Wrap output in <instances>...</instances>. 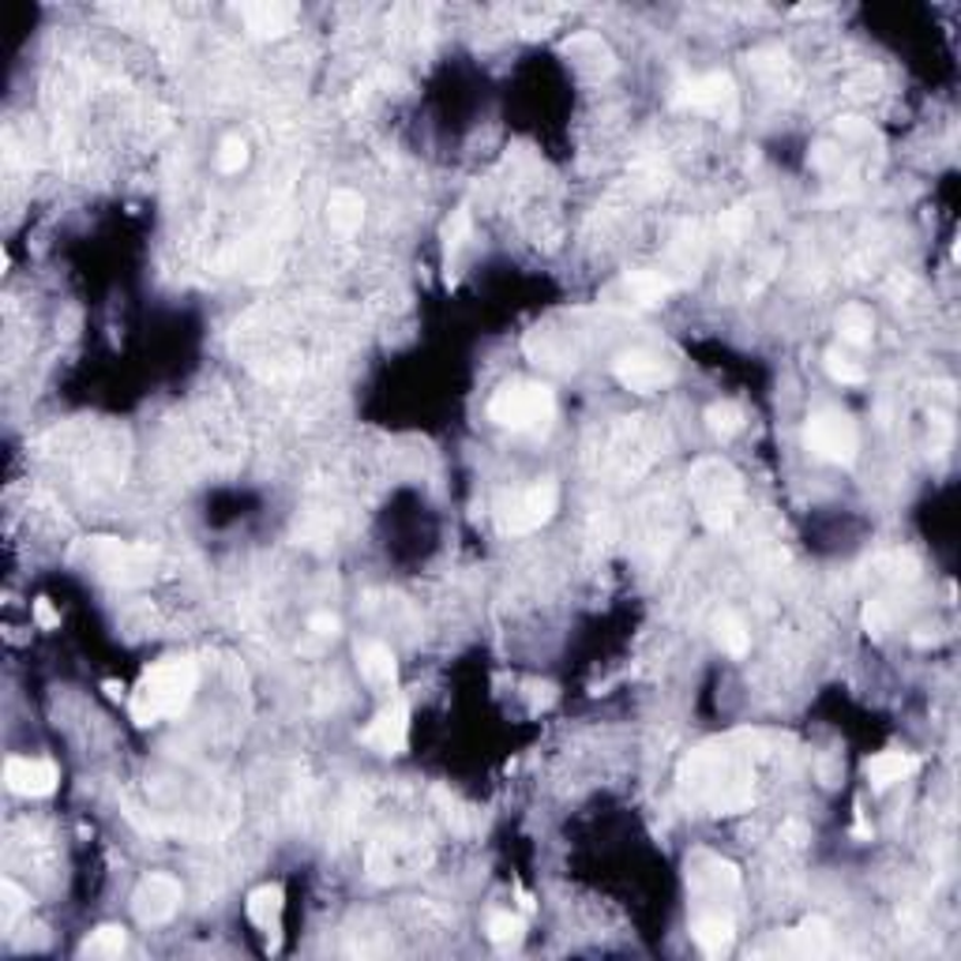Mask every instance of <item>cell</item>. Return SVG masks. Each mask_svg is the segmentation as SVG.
I'll return each mask as SVG.
<instances>
[{"instance_id": "obj_1", "label": "cell", "mask_w": 961, "mask_h": 961, "mask_svg": "<svg viewBox=\"0 0 961 961\" xmlns=\"http://www.w3.org/2000/svg\"><path fill=\"white\" fill-rule=\"evenodd\" d=\"M680 797L683 804L707 811V815H737L755 804V770L751 751L737 740H713L691 751L680 762Z\"/></svg>"}, {"instance_id": "obj_2", "label": "cell", "mask_w": 961, "mask_h": 961, "mask_svg": "<svg viewBox=\"0 0 961 961\" xmlns=\"http://www.w3.org/2000/svg\"><path fill=\"white\" fill-rule=\"evenodd\" d=\"M196 683H200V669L192 658H166L154 669L143 672V680L136 683L132 699H128V713H132L136 725H158L166 718L188 710V702L196 695Z\"/></svg>"}, {"instance_id": "obj_3", "label": "cell", "mask_w": 961, "mask_h": 961, "mask_svg": "<svg viewBox=\"0 0 961 961\" xmlns=\"http://www.w3.org/2000/svg\"><path fill=\"white\" fill-rule=\"evenodd\" d=\"M158 549L140 541H117V538H83L72 544V563L94 571L98 579L117 582V587H140L151 582L158 571Z\"/></svg>"}, {"instance_id": "obj_4", "label": "cell", "mask_w": 961, "mask_h": 961, "mask_svg": "<svg viewBox=\"0 0 961 961\" xmlns=\"http://www.w3.org/2000/svg\"><path fill=\"white\" fill-rule=\"evenodd\" d=\"M691 500H695L699 519L710 530H729L740 511V478L729 462L702 459L691 470Z\"/></svg>"}, {"instance_id": "obj_5", "label": "cell", "mask_w": 961, "mask_h": 961, "mask_svg": "<svg viewBox=\"0 0 961 961\" xmlns=\"http://www.w3.org/2000/svg\"><path fill=\"white\" fill-rule=\"evenodd\" d=\"M552 413H557V394L538 380H514L492 394L489 402V418L511 432L541 429L544 421H552Z\"/></svg>"}, {"instance_id": "obj_6", "label": "cell", "mask_w": 961, "mask_h": 961, "mask_svg": "<svg viewBox=\"0 0 961 961\" xmlns=\"http://www.w3.org/2000/svg\"><path fill=\"white\" fill-rule=\"evenodd\" d=\"M804 443H808V451L822 462L853 466L857 451H860L857 421L841 410H819V413H811L808 424H804Z\"/></svg>"}, {"instance_id": "obj_7", "label": "cell", "mask_w": 961, "mask_h": 961, "mask_svg": "<svg viewBox=\"0 0 961 961\" xmlns=\"http://www.w3.org/2000/svg\"><path fill=\"white\" fill-rule=\"evenodd\" d=\"M672 102L680 109H688V113H702L725 124L737 121V113H740V94L729 72H707V76L688 79V83L677 87V98H672Z\"/></svg>"}, {"instance_id": "obj_8", "label": "cell", "mask_w": 961, "mask_h": 961, "mask_svg": "<svg viewBox=\"0 0 961 961\" xmlns=\"http://www.w3.org/2000/svg\"><path fill=\"white\" fill-rule=\"evenodd\" d=\"M672 293H677V282H672L669 274L628 271V274H620L617 282H609L601 297H605V304H617V309H658Z\"/></svg>"}, {"instance_id": "obj_9", "label": "cell", "mask_w": 961, "mask_h": 961, "mask_svg": "<svg viewBox=\"0 0 961 961\" xmlns=\"http://www.w3.org/2000/svg\"><path fill=\"white\" fill-rule=\"evenodd\" d=\"M612 376L635 394H658L677 380V369H672L669 361H661V357L647 353V350H631V353H620L617 361H612Z\"/></svg>"}, {"instance_id": "obj_10", "label": "cell", "mask_w": 961, "mask_h": 961, "mask_svg": "<svg viewBox=\"0 0 961 961\" xmlns=\"http://www.w3.org/2000/svg\"><path fill=\"white\" fill-rule=\"evenodd\" d=\"M557 503H560V489L552 481H533L530 489H522L519 497L511 500L508 508V519H503V530L511 533H533L541 530L544 522L557 514Z\"/></svg>"}, {"instance_id": "obj_11", "label": "cell", "mask_w": 961, "mask_h": 961, "mask_svg": "<svg viewBox=\"0 0 961 961\" xmlns=\"http://www.w3.org/2000/svg\"><path fill=\"white\" fill-rule=\"evenodd\" d=\"M181 901H184L181 883L173 875H166V871H154V875L140 879V887L132 894V909L143 924H166L181 909Z\"/></svg>"}, {"instance_id": "obj_12", "label": "cell", "mask_w": 961, "mask_h": 961, "mask_svg": "<svg viewBox=\"0 0 961 961\" xmlns=\"http://www.w3.org/2000/svg\"><path fill=\"white\" fill-rule=\"evenodd\" d=\"M361 740L380 755H402L406 744H410V702L402 695L391 699L376 718L369 721V729L361 732Z\"/></svg>"}, {"instance_id": "obj_13", "label": "cell", "mask_w": 961, "mask_h": 961, "mask_svg": "<svg viewBox=\"0 0 961 961\" xmlns=\"http://www.w3.org/2000/svg\"><path fill=\"white\" fill-rule=\"evenodd\" d=\"M57 767L49 759H8L4 762V785L16 792V797H53L57 792Z\"/></svg>"}, {"instance_id": "obj_14", "label": "cell", "mask_w": 961, "mask_h": 961, "mask_svg": "<svg viewBox=\"0 0 961 961\" xmlns=\"http://www.w3.org/2000/svg\"><path fill=\"white\" fill-rule=\"evenodd\" d=\"M244 913L263 935H271V947H279L282 939V913H286V890L279 883H263L256 887L249 901H244Z\"/></svg>"}, {"instance_id": "obj_15", "label": "cell", "mask_w": 961, "mask_h": 961, "mask_svg": "<svg viewBox=\"0 0 961 961\" xmlns=\"http://www.w3.org/2000/svg\"><path fill=\"white\" fill-rule=\"evenodd\" d=\"M237 16L244 19V27H249L252 38H282L286 31L293 27L297 19V8L293 4H241L237 8Z\"/></svg>"}, {"instance_id": "obj_16", "label": "cell", "mask_w": 961, "mask_h": 961, "mask_svg": "<svg viewBox=\"0 0 961 961\" xmlns=\"http://www.w3.org/2000/svg\"><path fill=\"white\" fill-rule=\"evenodd\" d=\"M917 767H920V759L913 755V751L890 748V751H879L875 759H868L864 774H868V781H871V789L883 792V789H890V785H898V781L913 778Z\"/></svg>"}, {"instance_id": "obj_17", "label": "cell", "mask_w": 961, "mask_h": 961, "mask_svg": "<svg viewBox=\"0 0 961 961\" xmlns=\"http://www.w3.org/2000/svg\"><path fill=\"white\" fill-rule=\"evenodd\" d=\"M691 939L707 958H721L737 943V928H732V917L725 913H699L695 924H691Z\"/></svg>"}, {"instance_id": "obj_18", "label": "cell", "mask_w": 961, "mask_h": 961, "mask_svg": "<svg viewBox=\"0 0 961 961\" xmlns=\"http://www.w3.org/2000/svg\"><path fill=\"white\" fill-rule=\"evenodd\" d=\"M357 669H361V677L372 688H394V680H399V661H394L391 647H383V642L357 647Z\"/></svg>"}, {"instance_id": "obj_19", "label": "cell", "mask_w": 961, "mask_h": 961, "mask_svg": "<svg viewBox=\"0 0 961 961\" xmlns=\"http://www.w3.org/2000/svg\"><path fill=\"white\" fill-rule=\"evenodd\" d=\"M327 222H331V230L339 237H353L361 233L364 226V200L357 192H350V188H339V192H331V200H327Z\"/></svg>"}, {"instance_id": "obj_20", "label": "cell", "mask_w": 961, "mask_h": 961, "mask_svg": "<svg viewBox=\"0 0 961 961\" xmlns=\"http://www.w3.org/2000/svg\"><path fill=\"white\" fill-rule=\"evenodd\" d=\"M568 57L574 61V68H582V72H590V76H609L612 68V49L601 42L598 34H579V38H571L568 42Z\"/></svg>"}, {"instance_id": "obj_21", "label": "cell", "mask_w": 961, "mask_h": 961, "mask_svg": "<svg viewBox=\"0 0 961 961\" xmlns=\"http://www.w3.org/2000/svg\"><path fill=\"white\" fill-rule=\"evenodd\" d=\"M781 950H792V954H804V958L827 954V950H830V924L822 917L804 920L797 931H789V939L781 943Z\"/></svg>"}, {"instance_id": "obj_22", "label": "cell", "mask_w": 961, "mask_h": 961, "mask_svg": "<svg viewBox=\"0 0 961 961\" xmlns=\"http://www.w3.org/2000/svg\"><path fill=\"white\" fill-rule=\"evenodd\" d=\"M128 947V935L124 928L117 924H102L94 928L91 935L83 939V947H79V958H94V961H109V958H121Z\"/></svg>"}, {"instance_id": "obj_23", "label": "cell", "mask_w": 961, "mask_h": 961, "mask_svg": "<svg viewBox=\"0 0 961 961\" xmlns=\"http://www.w3.org/2000/svg\"><path fill=\"white\" fill-rule=\"evenodd\" d=\"M838 334H841V342H849V346H868L871 334H875V316H871V309H864V304H845V309L838 312Z\"/></svg>"}, {"instance_id": "obj_24", "label": "cell", "mask_w": 961, "mask_h": 961, "mask_svg": "<svg viewBox=\"0 0 961 961\" xmlns=\"http://www.w3.org/2000/svg\"><path fill=\"white\" fill-rule=\"evenodd\" d=\"M713 639H718V647L732 653V658H744V653L751 650V635H748L744 620H740L737 612H721V617L713 620Z\"/></svg>"}, {"instance_id": "obj_25", "label": "cell", "mask_w": 961, "mask_h": 961, "mask_svg": "<svg viewBox=\"0 0 961 961\" xmlns=\"http://www.w3.org/2000/svg\"><path fill=\"white\" fill-rule=\"evenodd\" d=\"M707 429L713 436H721V440H729V436H737L744 429V410H740L737 402H713L707 410Z\"/></svg>"}, {"instance_id": "obj_26", "label": "cell", "mask_w": 961, "mask_h": 961, "mask_svg": "<svg viewBox=\"0 0 961 961\" xmlns=\"http://www.w3.org/2000/svg\"><path fill=\"white\" fill-rule=\"evenodd\" d=\"M470 233H473L470 211H454V214L448 218V226H443V256H448V267L454 263V256L466 249Z\"/></svg>"}, {"instance_id": "obj_27", "label": "cell", "mask_w": 961, "mask_h": 961, "mask_svg": "<svg viewBox=\"0 0 961 961\" xmlns=\"http://www.w3.org/2000/svg\"><path fill=\"white\" fill-rule=\"evenodd\" d=\"M489 939L497 947H514V943H522V931H527V920L522 917H514V913H492L489 917Z\"/></svg>"}, {"instance_id": "obj_28", "label": "cell", "mask_w": 961, "mask_h": 961, "mask_svg": "<svg viewBox=\"0 0 961 961\" xmlns=\"http://www.w3.org/2000/svg\"><path fill=\"white\" fill-rule=\"evenodd\" d=\"M822 364H827L830 380H834V383H845V388H857V383H864V380H868V372L860 369L857 361H849V357L841 353V350H830L827 357H822Z\"/></svg>"}, {"instance_id": "obj_29", "label": "cell", "mask_w": 961, "mask_h": 961, "mask_svg": "<svg viewBox=\"0 0 961 961\" xmlns=\"http://www.w3.org/2000/svg\"><path fill=\"white\" fill-rule=\"evenodd\" d=\"M214 162H218V170L230 173V177L241 173L244 166H249V143H244L241 136H226V140L218 143V158H214Z\"/></svg>"}, {"instance_id": "obj_30", "label": "cell", "mask_w": 961, "mask_h": 961, "mask_svg": "<svg viewBox=\"0 0 961 961\" xmlns=\"http://www.w3.org/2000/svg\"><path fill=\"white\" fill-rule=\"evenodd\" d=\"M0 905H4V917H0V924L12 928V924H16V917L31 909V898H27L23 890H19V887L12 883V879H4V883H0Z\"/></svg>"}, {"instance_id": "obj_31", "label": "cell", "mask_w": 961, "mask_h": 961, "mask_svg": "<svg viewBox=\"0 0 961 961\" xmlns=\"http://www.w3.org/2000/svg\"><path fill=\"white\" fill-rule=\"evenodd\" d=\"M34 620H38V628H46V631L61 628V617H57V609L49 605V598H38V601H34Z\"/></svg>"}, {"instance_id": "obj_32", "label": "cell", "mask_w": 961, "mask_h": 961, "mask_svg": "<svg viewBox=\"0 0 961 961\" xmlns=\"http://www.w3.org/2000/svg\"><path fill=\"white\" fill-rule=\"evenodd\" d=\"M309 628H312L320 639H334V635H339V620H334L331 612H316V617H309Z\"/></svg>"}, {"instance_id": "obj_33", "label": "cell", "mask_w": 961, "mask_h": 961, "mask_svg": "<svg viewBox=\"0 0 961 961\" xmlns=\"http://www.w3.org/2000/svg\"><path fill=\"white\" fill-rule=\"evenodd\" d=\"M102 688H106V695H109V699H124V688H121V683H117V680H106Z\"/></svg>"}, {"instance_id": "obj_34", "label": "cell", "mask_w": 961, "mask_h": 961, "mask_svg": "<svg viewBox=\"0 0 961 961\" xmlns=\"http://www.w3.org/2000/svg\"><path fill=\"white\" fill-rule=\"evenodd\" d=\"M519 901H522V913H533V898L522 887H519Z\"/></svg>"}]
</instances>
